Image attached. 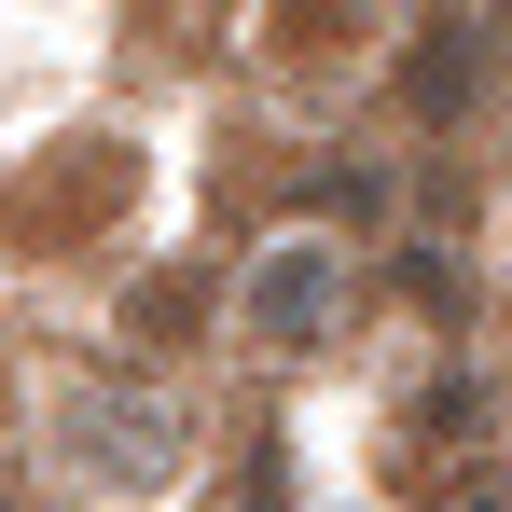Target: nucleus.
Returning <instances> with one entry per match:
<instances>
[{
  "instance_id": "1",
  "label": "nucleus",
  "mask_w": 512,
  "mask_h": 512,
  "mask_svg": "<svg viewBox=\"0 0 512 512\" xmlns=\"http://www.w3.org/2000/svg\"><path fill=\"white\" fill-rule=\"evenodd\" d=\"M111 194H139V167L97 139V153H70V167H42V180H28L14 236H42V250H56V236H97V222H111Z\"/></svg>"
},
{
  "instance_id": "2",
  "label": "nucleus",
  "mask_w": 512,
  "mask_h": 512,
  "mask_svg": "<svg viewBox=\"0 0 512 512\" xmlns=\"http://www.w3.org/2000/svg\"><path fill=\"white\" fill-rule=\"evenodd\" d=\"M319 305H333V263H319V250H277L250 277V319H263V333H319Z\"/></svg>"
},
{
  "instance_id": "5",
  "label": "nucleus",
  "mask_w": 512,
  "mask_h": 512,
  "mask_svg": "<svg viewBox=\"0 0 512 512\" xmlns=\"http://www.w3.org/2000/svg\"><path fill=\"white\" fill-rule=\"evenodd\" d=\"M443 512H512V471H457V485H443Z\"/></svg>"
},
{
  "instance_id": "3",
  "label": "nucleus",
  "mask_w": 512,
  "mask_h": 512,
  "mask_svg": "<svg viewBox=\"0 0 512 512\" xmlns=\"http://www.w3.org/2000/svg\"><path fill=\"white\" fill-rule=\"evenodd\" d=\"M263 42L277 56H346V42H374V0H277Z\"/></svg>"
},
{
  "instance_id": "4",
  "label": "nucleus",
  "mask_w": 512,
  "mask_h": 512,
  "mask_svg": "<svg viewBox=\"0 0 512 512\" xmlns=\"http://www.w3.org/2000/svg\"><path fill=\"white\" fill-rule=\"evenodd\" d=\"M416 111H429V125H443V111H471V42H457V28L416 56Z\"/></svg>"
}]
</instances>
